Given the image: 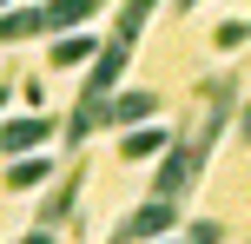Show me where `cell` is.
<instances>
[{"mask_svg":"<svg viewBox=\"0 0 251 244\" xmlns=\"http://www.w3.org/2000/svg\"><path fill=\"white\" fill-rule=\"evenodd\" d=\"M152 7H159V0H126V7L113 13V33L100 40V53H93V66H86V86H79V106H100V99H113V92H119V73H126V60H132L139 33H146Z\"/></svg>","mask_w":251,"mask_h":244,"instance_id":"obj_1","label":"cell"},{"mask_svg":"<svg viewBox=\"0 0 251 244\" xmlns=\"http://www.w3.org/2000/svg\"><path fill=\"white\" fill-rule=\"evenodd\" d=\"M106 0H40V7H0V46H20L40 33H66V26L93 20Z\"/></svg>","mask_w":251,"mask_h":244,"instance_id":"obj_2","label":"cell"},{"mask_svg":"<svg viewBox=\"0 0 251 244\" xmlns=\"http://www.w3.org/2000/svg\"><path fill=\"white\" fill-rule=\"evenodd\" d=\"M79 185H86V158L73 152V165L53 178V192L40 198V218H33V231H53V224H66L73 218V205H79Z\"/></svg>","mask_w":251,"mask_h":244,"instance_id":"obj_3","label":"cell"},{"mask_svg":"<svg viewBox=\"0 0 251 244\" xmlns=\"http://www.w3.org/2000/svg\"><path fill=\"white\" fill-rule=\"evenodd\" d=\"M165 231H178V205H165V198H146L139 211H126L113 224L119 244H146V238H165Z\"/></svg>","mask_w":251,"mask_h":244,"instance_id":"obj_4","label":"cell"},{"mask_svg":"<svg viewBox=\"0 0 251 244\" xmlns=\"http://www.w3.org/2000/svg\"><path fill=\"white\" fill-rule=\"evenodd\" d=\"M53 132H60V126H53L47 112H26V119H0V158H26V152H33L40 139H53Z\"/></svg>","mask_w":251,"mask_h":244,"instance_id":"obj_5","label":"cell"},{"mask_svg":"<svg viewBox=\"0 0 251 244\" xmlns=\"http://www.w3.org/2000/svg\"><path fill=\"white\" fill-rule=\"evenodd\" d=\"M106 106V126H146L152 112H159V99H152V92H113V99H100Z\"/></svg>","mask_w":251,"mask_h":244,"instance_id":"obj_6","label":"cell"},{"mask_svg":"<svg viewBox=\"0 0 251 244\" xmlns=\"http://www.w3.org/2000/svg\"><path fill=\"white\" fill-rule=\"evenodd\" d=\"M93 53H100V40L73 33V40H53V46H47V66H93Z\"/></svg>","mask_w":251,"mask_h":244,"instance_id":"obj_7","label":"cell"},{"mask_svg":"<svg viewBox=\"0 0 251 244\" xmlns=\"http://www.w3.org/2000/svg\"><path fill=\"white\" fill-rule=\"evenodd\" d=\"M47 178H53L47 158H33V152H26V158H7V192H33V185H47Z\"/></svg>","mask_w":251,"mask_h":244,"instance_id":"obj_8","label":"cell"},{"mask_svg":"<svg viewBox=\"0 0 251 244\" xmlns=\"http://www.w3.org/2000/svg\"><path fill=\"white\" fill-rule=\"evenodd\" d=\"M165 145H172V132H165V126H139V132H126V139H119V152H126V158H159Z\"/></svg>","mask_w":251,"mask_h":244,"instance_id":"obj_9","label":"cell"},{"mask_svg":"<svg viewBox=\"0 0 251 244\" xmlns=\"http://www.w3.org/2000/svg\"><path fill=\"white\" fill-rule=\"evenodd\" d=\"M225 238H231V231H225L218 218H192L185 231H178V244H225Z\"/></svg>","mask_w":251,"mask_h":244,"instance_id":"obj_10","label":"cell"},{"mask_svg":"<svg viewBox=\"0 0 251 244\" xmlns=\"http://www.w3.org/2000/svg\"><path fill=\"white\" fill-rule=\"evenodd\" d=\"M245 40H251V26H245V20H218V26H212V46H218V53H238Z\"/></svg>","mask_w":251,"mask_h":244,"instance_id":"obj_11","label":"cell"},{"mask_svg":"<svg viewBox=\"0 0 251 244\" xmlns=\"http://www.w3.org/2000/svg\"><path fill=\"white\" fill-rule=\"evenodd\" d=\"M20 244H53V231H26V238H20Z\"/></svg>","mask_w":251,"mask_h":244,"instance_id":"obj_12","label":"cell"},{"mask_svg":"<svg viewBox=\"0 0 251 244\" xmlns=\"http://www.w3.org/2000/svg\"><path fill=\"white\" fill-rule=\"evenodd\" d=\"M13 86H20V79H0V106H7V92H13Z\"/></svg>","mask_w":251,"mask_h":244,"instance_id":"obj_13","label":"cell"},{"mask_svg":"<svg viewBox=\"0 0 251 244\" xmlns=\"http://www.w3.org/2000/svg\"><path fill=\"white\" fill-rule=\"evenodd\" d=\"M172 7H178V13H192V7H199V0H172Z\"/></svg>","mask_w":251,"mask_h":244,"instance_id":"obj_14","label":"cell"},{"mask_svg":"<svg viewBox=\"0 0 251 244\" xmlns=\"http://www.w3.org/2000/svg\"><path fill=\"white\" fill-rule=\"evenodd\" d=\"M165 244H178V238H165Z\"/></svg>","mask_w":251,"mask_h":244,"instance_id":"obj_15","label":"cell"},{"mask_svg":"<svg viewBox=\"0 0 251 244\" xmlns=\"http://www.w3.org/2000/svg\"><path fill=\"white\" fill-rule=\"evenodd\" d=\"M0 7H7V0H0Z\"/></svg>","mask_w":251,"mask_h":244,"instance_id":"obj_16","label":"cell"}]
</instances>
